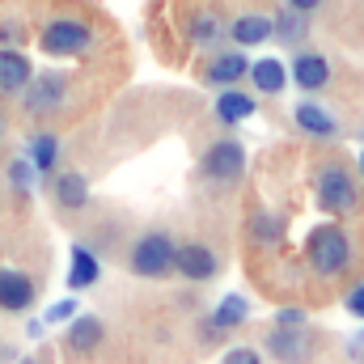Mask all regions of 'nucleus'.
<instances>
[{
    "label": "nucleus",
    "instance_id": "nucleus-1",
    "mask_svg": "<svg viewBox=\"0 0 364 364\" xmlns=\"http://www.w3.org/2000/svg\"><path fill=\"white\" fill-rule=\"evenodd\" d=\"M352 263V242L343 237V229H335V225H322V229H314L309 233V267L318 275H339L343 267Z\"/></svg>",
    "mask_w": 364,
    "mask_h": 364
},
{
    "label": "nucleus",
    "instance_id": "nucleus-2",
    "mask_svg": "<svg viewBox=\"0 0 364 364\" xmlns=\"http://www.w3.org/2000/svg\"><path fill=\"white\" fill-rule=\"evenodd\" d=\"M132 272L144 279H161L166 272H174V242L166 233H144L132 246Z\"/></svg>",
    "mask_w": 364,
    "mask_h": 364
},
{
    "label": "nucleus",
    "instance_id": "nucleus-3",
    "mask_svg": "<svg viewBox=\"0 0 364 364\" xmlns=\"http://www.w3.org/2000/svg\"><path fill=\"white\" fill-rule=\"evenodd\" d=\"M38 43H43L47 55H81V51L93 43V34H90L85 21H77V17H60V21H47V26H43Z\"/></svg>",
    "mask_w": 364,
    "mask_h": 364
},
{
    "label": "nucleus",
    "instance_id": "nucleus-4",
    "mask_svg": "<svg viewBox=\"0 0 364 364\" xmlns=\"http://www.w3.org/2000/svg\"><path fill=\"white\" fill-rule=\"evenodd\" d=\"M318 203L326 212H352L356 208V182L343 166H326L318 174Z\"/></svg>",
    "mask_w": 364,
    "mask_h": 364
},
{
    "label": "nucleus",
    "instance_id": "nucleus-5",
    "mask_svg": "<svg viewBox=\"0 0 364 364\" xmlns=\"http://www.w3.org/2000/svg\"><path fill=\"white\" fill-rule=\"evenodd\" d=\"M242 170H246V149L237 140H216L203 153V174L212 182H237Z\"/></svg>",
    "mask_w": 364,
    "mask_h": 364
},
{
    "label": "nucleus",
    "instance_id": "nucleus-6",
    "mask_svg": "<svg viewBox=\"0 0 364 364\" xmlns=\"http://www.w3.org/2000/svg\"><path fill=\"white\" fill-rule=\"evenodd\" d=\"M267 352L279 364H309L314 360V335L305 326H275L267 339Z\"/></svg>",
    "mask_w": 364,
    "mask_h": 364
},
{
    "label": "nucleus",
    "instance_id": "nucleus-7",
    "mask_svg": "<svg viewBox=\"0 0 364 364\" xmlns=\"http://www.w3.org/2000/svg\"><path fill=\"white\" fill-rule=\"evenodd\" d=\"M288 81L305 93L326 90L331 85V60L322 51H296L292 55V68H288Z\"/></svg>",
    "mask_w": 364,
    "mask_h": 364
},
{
    "label": "nucleus",
    "instance_id": "nucleus-8",
    "mask_svg": "<svg viewBox=\"0 0 364 364\" xmlns=\"http://www.w3.org/2000/svg\"><path fill=\"white\" fill-rule=\"evenodd\" d=\"M34 81V68H30V55L17 51V47H0V93H21L30 90Z\"/></svg>",
    "mask_w": 364,
    "mask_h": 364
},
{
    "label": "nucleus",
    "instance_id": "nucleus-9",
    "mask_svg": "<svg viewBox=\"0 0 364 364\" xmlns=\"http://www.w3.org/2000/svg\"><path fill=\"white\" fill-rule=\"evenodd\" d=\"M174 267H178L186 279H195V284H203V279H212L216 275V255L208 250V246H199V242H186V246H174Z\"/></svg>",
    "mask_w": 364,
    "mask_h": 364
},
{
    "label": "nucleus",
    "instance_id": "nucleus-10",
    "mask_svg": "<svg viewBox=\"0 0 364 364\" xmlns=\"http://www.w3.org/2000/svg\"><path fill=\"white\" fill-rule=\"evenodd\" d=\"M34 305V279L26 272H0V309L21 314Z\"/></svg>",
    "mask_w": 364,
    "mask_h": 364
},
{
    "label": "nucleus",
    "instance_id": "nucleus-11",
    "mask_svg": "<svg viewBox=\"0 0 364 364\" xmlns=\"http://www.w3.org/2000/svg\"><path fill=\"white\" fill-rule=\"evenodd\" d=\"M246 55L237 51V47H229V51H216L212 60H208V81L212 85H237L242 77H246Z\"/></svg>",
    "mask_w": 364,
    "mask_h": 364
},
{
    "label": "nucleus",
    "instance_id": "nucleus-12",
    "mask_svg": "<svg viewBox=\"0 0 364 364\" xmlns=\"http://www.w3.org/2000/svg\"><path fill=\"white\" fill-rule=\"evenodd\" d=\"M246 73H250V85H255L259 93H267V97L284 93V85H288V68H284V60H272V55H267V60H255Z\"/></svg>",
    "mask_w": 364,
    "mask_h": 364
},
{
    "label": "nucleus",
    "instance_id": "nucleus-13",
    "mask_svg": "<svg viewBox=\"0 0 364 364\" xmlns=\"http://www.w3.org/2000/svg\"><path fill=\"white\" fill-rule=\"evenodd\" d=\"M229 34H233L237 47H259V43L272 38V17H263V13H242V17H233Z\"/></svg>",
    "mask_w": 364,
    "mask_h": 364
},
{
    "label": "nucleus",
    "instance_id": "nucleus-14",
    "mask_svg": "<svg viewBox=\"0 0 364 364\" xmlns=\"http://www.w3.org/2000/svg\"><path fill=\"white\" fill-rule=\"evenodd\" d=\"M255 114H259V102H255L250 93L225 90L216 97V119H220V123H246V119H255Z\"/></svg>",
    "mask_w": 364,
    "mask_h": 364
},
{
    "label": "nucleus",
    "instance_id": "nucleus-15",
    "mask_svg": "<svg viewBox=\"0 0 364 364\" xmlns=\"http://www.w3.org/2000/svg\"><path fill=\"white\" fill-rule=\"evenodd\" d=\"M292 119H296L301 132H309V136H318V140H331V136L339 132V123L331 119V110H322V106H314V102H301Z\"/></svg>",
    "mask_w": 364,
    "mask_h": 364
},
{
    "label": "nucleus",
    "instance_id": "nucleus-16",
    "mask_svg": "<svg viewBox=\"0 0 364 364\" xmlns=\"http://www.w3.org/2000/svg\"><path fill=\"white\" fill-rule=\"evenodd\" d=\"M305 34H309L305 13H296V9H279V13L272 17V38H279L284 47H296Z\"/></svg>",
    "mask_w": 364,
    "mask_h": 364
},
{
    "label": "nucleus",
    "instance_id": "nucleus-17",
    "mask_svg": "<svg viewBox=\"0 0 364 364\" xmlns=\"http://www.w3.org/2000/svg\"><path fill=\"white\" fill-rule=\"evenodd\" d=\"M246 314H250V305H246L242 296H229V301L203 322V335H225V331H233L237 322H246Z\"/></svg>",
    "mask_w": 364,
    "mask_h": 364
},
{
    "label": "nucleus",
    "instance_id": "nucleus-18",
    "mask_svg": "<svg viewBox=\"0 0 364 364\" xmlns=\"http://www.w3.org/2000/svg\"><path fill=\"white\" fill-rule=\"evenodd\" d=\"M34 90H21L26 93V106L34 110V114H43V110H51L60 97H64V77H43V81H30Z\"/></svg>",
    "mask_w": 364,
    "mask_h": 364
},
{
    "label": "nucleus",
    "instance_id": "nucleus-19",
    "mask_svg": "<svg viewBox=\"0 0 364 364\" xmlns=\"http://www.w3.org/2000/svg\"><path fill=\"white\" fill-rule=\"evenodd\" d=\"M55 199H60V208H85L90 203V182L85 174H60L55 178Z\"/></svg>",
    "mask_w": 364,
    "mask_h": 364
},
{
    "label": "nucleus",
    "instance_id": "nucleus-20",
    "mask_svg": "<svg viewBox=\"0 0 364 364\" xmlns=\"http://www.w3.org/2000/svg\"><path fill=\"white\" fill-rule=\"evenodd\" d=\"M68 343H73L77 352H93V348L102 343V322H97V318H77V322L68 326Z\"/></svg>",
    "mask_w": 364,
    "mask_h": 364
},
{
    "label": "nucleus",
    "instance_id": "nucleus-21",
    "mask_svg": "<svg viewBox=\"0 0 364 364\" xmlns=\"http://www.w3.org/2000/svg\"><path fill=\"white\" fill-rule=\"evenodd\" d=\"M97 279V259H93L85 246L73 250V272H68V288H90Z\"/></svg>",
    "mask_w": 364,
    "mask_h": 364
},
{
    "label": "nucleus",
    "instance_id": "nucleus-22",
    "mask_svg": "<svg viewBox=\"0 0 364 364\" xmlns=\"http://www.w3.org/2000/svg\"><path fill=\"white\" fill-rule=\"evenodd\" d=\"M55 157H60V140L55 136H34V144H30V161H34V170H51L55 166Z\"/></svg>",
    "mask_w": 364,
    "mask_h": 364
},
{
    "label": "nucleus",
    "instance_id": "nucleus-23",
    "mask_svg": "<svg viewBox=\"0 0 364 364\" xmlns=\"http://www.w3.org/2000/svg\"><path fill=\"white\" fill-rule=\"evenodd\" d=\"M191 34H195L199 43H216V38H220V17H212V13H195Z\"/></svg>",
    "mask_w": 364,
    "mask_h": 364
},
{
    "label": "nucleus",
    "instance_id": "nucleus-24",
    "mask_svg": "<svg viewBox=\"0 0 364 364\" xmlns=\"http://www.w3.org/2000/svg\"><path fill=\"white\" fill-rule=\"evenodd\" d=\"M225 364H263V360H259L255 348H229L225 352Z\"/></svg>",
    "mask_w": 364,
    "mask_h": 364
},
{
    "label": "nucleus",
    "instance_id": "nucleus-25",
    "mask_svg": "<svg viewBox=\"0 0 364 364\" xmlns=\"http://www.w3.org/2000/svg\"><path fill=\"white\" fill-rule=\"evenodd\" d=\"M348 314H352V318H364V284H356V288L348 292Z\"/></svg>",
    "mask_w": 364,
    "mask_h": 364
},
{
    "label": "nucleus",
    "instance_id": "nucleus-26",
    "mask_svg": "<svg viewBox=\"0 0 364 364\" xmlns=\"http://www.w3.org/2000/svg\"><path fill=\"white\" fill-rule=\"evenodd\" d=\"M284 4H288V9H296V13H305V17H309V13H318V9H322V4H326V0H284Z\"/></svg>",
    "mask_w": 364,
    "mask_h": 364
},
{
    "label": "nucleus",
    "instance_id": "nucleus-27",
    "mask_svg": "<svg viewBox=\"0 0 364 364\" xmlns=\"http://www.w3.org/2000/svg\"><path fill=\"white\" fill-rule=\"evenodd\" d=\"M255 233H259V237H275V233H279V225H275L272 216H259V220H255Z\"/></svg>",
    "mask_w": 364,
    "mask_h": 364
},
{
    "label": "nucleus",
    "instance_id": "nucleus-28",
    "mask_svg": "<svg viewBox=\"0 0 364 364\" xmlns=\"http://www.w3.org/2000/svg\"><path fill=\"white\" fill-rule=\"evenodd\" d=\"M275 322H279V326H301V322H305V314H301V309H279V318H275Z\"/></svg>",
    "mask_w": 364,
    "mask_h": 364
},
{
    "label": "nucleus",
    "instance_id": "nucleus-29",
    "mask_svg": "<svg viewBox=\"0 0 364 364\" xmlns=\"http://www.w3.org/2000/svg\"><path fill=\"white\" fill-rule=\"evenodd\" d=\"M68 314H73V305H55V309H51V314H47V318H51V322H55V318H68Z\"/></svg>",
    "mask_w": 364,
    "mask_h": 364
},
{
    "label": "nucleus",
    "instance_id": "nucleus-30",
    "mask_svg": "<svg viewBox=\"0 0 364 364\" xmlns=\"http://www.w3.org/2000/svg\"><path fill=\"white\" fill-rule=\"evenodd\" d=\"M0 132H4V119H0Z\"/></svg>",
    "mask_w": 364,
    "mask_h": 364
},
{
    "label": "nucleus",
    "instance_id": "nucleus-31",
    "mask_svg": "<svg viewBox=\"0 0 364 364\" xmlns=\"http://www.w3.org/2000/svg\"><path fill=\"white\" fill-rule=\"evenodd\" d=\"M360 170H364V157H360Z\"/></svg>",
    "mask_w": 364,
    "mask_h": 364
}]
</instances>
